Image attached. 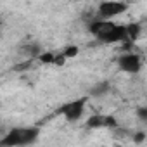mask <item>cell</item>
<instances>
[{
	"mask_svg": "<svg viewBox=\"0 0 147 147\" xmlns=\"http://www.w3.org/2000/svg\"><path fill=\"white\" fill-rule=\"evenodd\" d=\"M88 31L100 42L104 43H118L128 40V26L126 24H118L114 21H104V19H95L88 24Z\"/></svg>",
	"mask_w": 147,
	"mask_h": 147,
	"instance_id": "obj_1",
	"label": "cell"
},
{
	"mask_svg": "<svg viewBox=\"0 0 147 147\" xmlns=\"http://www.w3.org/2000/svg\"><path fill=\"white\" fill-rule=\"evenodd\" d=\"M38 137H40L38 126H16L4 135L0 144H2V147H26L35 144Z\"/></svg>",
	"mask_w": 147,
	"mask_h": 147,
	"instance_id": "obj_2",
	"label": "cell"
},
{
	"mask_svg": "<svg viewBox=\"0 0 147 147\" xmlns=\"http://www.w3.org/2000/svg\"><path fill=\"white\" fill-rule=\"evenodd\" d=\"M85 106H87V97H80V99H75V100H69L66 102L59 113L64 116L66 121L69 123H76L78 119H82L83 113H85Z\"/></svg>",
	"mask_w": 147,
	"mask_h": 147,
	"instance_id": "obj_3",
	"label": "cell"
},
{
	"mask_svg": "<svg viewBox=\"0 0 147 147\" xmlns=\"http://www.w3.org/2000/svg\"><path fill=\"white\" fill-rule=\"evenodd\" d=\"M126 11H128V4L116 2V0H106V2H100L97 5L99 19H104V21H113V18H116Z\"/></svg>",
	"mask_w": 147,
	"mask_h": 147,
	"instance_id": "obj_4",
	"label": "cell"
},
{
	"mask_svg": "<svg viewBox=\"0 0 147 147\" xmlns=\"http://www.w3.org/2000/svg\"><path fill=\"white\" fill-rule=\"evenodd\" d=\"M118 67L123 73H126V75H137L142 69V57L138 54H131V52L121 54L118 57Z\"/></svg>",
	"mask_w": 147,
	"mask_h": 147,
	"instance_id": "obj_5",
	"label": "cell"
},
{
	"mask_svg": "<svg viewBox=\"0 0 147 147\" xmlns=\"http://www.w3.org/2000/svg\"><path fill=\"white\" fill-rule=\"evenodd\" d=\"M116 121L111 116H100V114H94L87 119V126L88 128H102V126H114Z\"/></svg>",
	"mask_w": 147,
	"mask_h": 147,
	"instance_id": "obj_6",
	"label": "cell"
},
{
	"mask_svg": "<svg viewBox=\"0 0 147 147\" xmlns=\"http://www.w3.org/2000/svg\"><path fill=\"white\" fill-rule=\"evenodd\" d=\"M78 52V49L76 47H71V49H66V52H64V57H75V54Z\"/></svg>",
	"mask_w": 147,
	"mask_h": 147,
	"instance_id": "obj_7",
	"label": "cell"
},
{
	"mask_svg": "<svg viewBox=\"0 0 147 147\" xmlns=\"http://www.w3.org/2000/svg\"><path fill=\"white\" fill-rule=\"evenodd\" d=\"M138 118L142 121H147V107H140L138 109Z\"/></svg>",
	"mask_w": 147,
	"mask_h": 147,
	"instance_id": "obj_8",
	"label": "cell"
}]
</instances>
